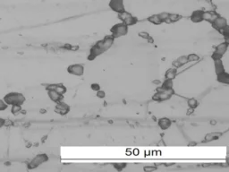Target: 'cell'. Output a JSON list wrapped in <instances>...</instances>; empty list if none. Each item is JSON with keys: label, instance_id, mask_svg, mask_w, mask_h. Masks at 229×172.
Wrapping results in <instances>:
<instances>
[{"label": "cell", "instance_id": "1", "mask_svg": "<svg viewBox=\"0 0 229 172\" xmlns=\"http://www.w3.org/2000/svg\"><path fill=\"white\" fill-rule=\"evenodd\" d=\"M114 41V38L112 35H106L102 40L98 41L91 48H90V53L88 55V60L92 61L94 60L99 55H102L108 49H110Z\"/></svg>", "mask_w": 229, "mask_h": 172}, {"label": "cell", "instance_id": "2", "mask_svg": "<svg viewBox=\"0 0 229 172\" xmlns=\"http://www.w3.org/2000/svg\"><path fill=\"white\" fill-rule=\"evenodd\" d=\"M3 99L6 101V103L8 106H12V105H23L26 100V98L21 92L13 91V92H9L6 95H5Z\"/></svg>", "mask_w": 229, "mask_h": 172}, {"label": "cell", "instance_id": "3", "mask_svg": "<svg viewBox=\"0 0 229 172\" xmlns=\"http://www.w3.org/2000/svg\"><path fill=\"white\" fill-rule=\"evenodd\" d=\"M110 33L113 38H119L121 36H124L128 33V26L123 23H119L113 25L110 29Z\"/></svg>", "mask_w": 229, "mask_h": 172}, {"label": "cell", "instance_id": "4", "mask_svg": "<svg viewBox=\"0 0 229 172\" xmlns=\"http://www.w3.org/2000/svg\"><path fill=\"white\" fill-rule=\"evenodd\" d=\"M157 92L152 96V99L154 101H165L171 98L174 95V90H160L157 88Z\"/></svg>", "mask_w": 229, "mask_h": 172}, {"label": "cell", "instance_id": "5", "mask_svg": "<svg viewBox=\"0 0 229 172\" xmlns=\"http://www.w3.org/2000/svg\"><path fill=\"white\" fill-rule=\"evenodd\" d=\"M49 161V156L45 153H41V154H38L36 155L32 160L28 163V169L29 170H34L36 168H38L40 165L42 163H45Z\"/></svg>", "mask_w": 229, "mask_h": 172}, {"label": "cell", "instance_id": "6", "mask_svg": "<svg viewBox=\"0 0 229 172\" xmlns=\"http://www.w3.org/2000/svg\"><path fill=\"white\" fill-rule=\"evenodd\" d=\"M118 19L121 20L124 24H126L127 26H132V25L136 24L138 23V19L135 16H133L132 14L126 12V11H123L122 13L118 14Z\"/></svg>", "mask_w": 229, "mask_h": 172}, {"label": "cell", "instance_id": "7", "mask_svg": "<svg viewBox=\"0 0 229 172\" xmlns=\"http://www.w3.org/2000/svg\"><path fill=\"white\" fill-rule=\"evenodd\" d=\"M228 42L226 41V42H223V43H220L218 46L216 47L215 49V51L211 56V58L213 60H216V59H221L222 57L225 55V53L227 52V50L228 49Z\"/></svg>", "mask_w": 229, "mask_h": 172}, {"label": "cell", "instance_id": "8", "mask_svg": "<svg viewBox=\"0 0 229 172\" xmlns=\"http://www.w3.org/2000/svg\"><path fill=\"white\" fill-rule=\"evenodd\" d=\"M108 7L112 11H114L117 14H120L123 11H125L123 0H110L108 3Z\"/></svg>", "mask_w": 229, "mask_h": 172}, {"label": "cell", "instance_id": "9", "mask_svg": "<svg viewBox=\"0 0 229 172\" xmlns=\"http://www.w3.org/2000/svg\"><path fill=\"white\" fill-rule=\"evenodd\" d=\"M67 72L69 74L75 76H82L84 74V66L81 64H74L70 65L67 67Z\"/></svg>", "mask_w": 229, "mask_h": 172}, {"label": "cell", "instance_id": "10", "mask_svg": "<svg viewBox=\"0 0 229 172\" xmlns=\"http://www.w3.org/2000/svg\"><path fill=\"white\" fill-rule=\"evenodd\" d=\"M211 25L214 29H216L217 31H219L221 29H224L225 27L227 26V21L226 18L220 16V15H218L211 23Z\"/></svg>", "mask_w": 229, "mask_h": 172}, {"label": "cell", "instance_id": "11", "mask_svg": "<svg viewBox=\"0 0 229 172\" xmlns=\"http://www.w3.org/2000/svg\"><path fill=\"white\" fill-rule=\"evenodd\" d=\"M71 110V108L68 104H66L63 101L57 102V105L55 107V112L57 114L61 115V116H65V115L68 114Z\"/></svg>", "mask_w": 229, "mask_h": 172}, {"label": "cell", "instance_id": "12", "mask_svg": "<svg viewBox=\"0 0 229 172\" xmlns=\"http://www.w3.org/2000/svg\"><path fill=\"white\" fill-rule=\"evenodd\" d=\"M46 90H54L57 91L58 93H60V94L65 95L67 89H66V86L64 84H62V83H52V84H49L46 87Z\"/></svg>", "mask_w": 229, "mask_h": 172}, {"label": "cell", "instance_id": "13", "mask_svg": "<svg viewBox=\"0 0 229 172\" xmlns=\"http://www.w3.org/2000/svg\"><path fill=\"white\" fill-rule=\"evenodd\" d=\"M203 13L204 11L203 10H195L192 13L190 19L192 23L194 24H198V23H201L203 21Z\"/></svg>", "mask_w": 229, "mask_h": 172}, {"label": "cell", "instance_id": "14", "mask_svg": "<svg viewBox=\"0 0 229 172\" xmlns=\"http://www.w3.org/2000/svg\"><path fill=\"white\" fill-rule=\"evenodd\" d=\"M47 91H48V95H49V99H50L53 102L57 103V102L63 101L65 95L60 94V93H58L57 91H56V90H48Z\"/></svg>", "mask_w": 229, "mask_h": 172}, {"label": "cell", "instance_id": "15", "mask_svg": "<svg viewBox=\"0 0 229 172\" xmlns=\"http://www.w3.org/2000/svg\"><path fill=\"white\" fill-rule=\"evenodd\" d=\"M158 125L162 130H166L172 126V121L167 117H162V118L158 119Z\"/></svg>", "mask_w": 229, "mask_h": 172}, {"label": "cell", "instance_id": "16", "mask_svg": "<svg viewBox=\"0 0 229 172\" xmlns=\"http://www.w3.org/2000/svg\"><path fill=\"white\" fill-rule=\"evenodd\" d=\"M217 80H218V82H221V83L229 84V74L226 71L219 73V74H217Z\"/></svg>", "mask_w": 229, "mask_h": 172}, {"label": "cell", "instance_id": "17", "mask_svg": "<svg viewBox=\"0 0 229 172\" xmlns=\"http://www.w3.org/2000/svg\"><path fill=\"white\" fill-rule=\"evenodd\" d=\"M219 15L218 14H217L216 12L214 11H209V12H204L203 13V21H207V22H210V24L214 21V19L216 17Z\"/></svg>", "mask_w": 229, "mask_h": 172}, {"label": "cell", "instance_id": "18", "mask_svg": "<svg viewBox=\"0 0 229 172\" xmlns=\"http://www.w3.org/2000/svg\"><path fill=\"white\" fill-rule=\"evenodd\" d=\"M186 63H188V59H187V56H182V57H178L176 60L173 61V65L175 67H181L184 65H185Z\"/></svg>", "mask_w": 229, "mask_h": 172}, {"label": "cell", "instance_id": "19", "mask_svg": "<svg viewBox=\"0 0 229 172\" xmlns=\"http://www.w3.org/2000/svg\"><path fill=\"white\" fill-rule=\"evenodd\" d=\"M221 135H222L221 133H210V134H208V135H205V138L202 141V143L211 142V141H214V140L218 139Z\"/></svg>", "mask_w": 229, "mask_h": 172}, {"label": "cell", "instance_id": "20", "mask_svg": "<svg viewBox=\"0 0 229 172\" xmlns=\"http://www.w3.org/2000/svg\"><path fill=\"white\" fill-rule=\"evenodd\" d=\"M214 65H215V71H216V74H219V73H222L225 70V67H224V65H223V62L221 59H216L214 60Z\"/></svg>", "mask_w": 229, "mask_h": 172}, {"label": "cell", "instance_id": "21", "mask_svg": "<svg viewBox=\"0 0 229 172\" xmlns=\"http://www.w3.org/2000/svg\"><path fill=\"white\" fill-rule=\"evenodd\" d=\"M177 74V70L176 68H169L166 70V72L165 73V78L166 79H170V80H174Z\"/></svg>", "mask_w": 229, "mask_h": 172}, {"label": "cell", "instance_id": "22", "mask_svg": "<svg viewBox=\"0 0 229 172\" xmlns=\"http://www.w3.org/2000/svg\"><path fill=\"white\" fill-rule=\"evenodd\" d=\"M182 18H183V16H182L181 15H178V14H169L166 23V24L175 23V22H178V21L181 20Z\"/></svg>", "mask_w": 229, "mask_h": 172}, {"label": "cell", "instance_id": "23", "mask_svg": "<svg viewBox=\"0 0 229 172\" xmlns=\"http://www.w3.org/2000/svg\"><path fill=\"white\" fill-rule=\"evenodd\" d=\"M158 89H160V90H170V89H173V80L166 79L165 82L161 84V86H159Z\"/></svg>", "mask_w": 229, "mask_h": 172}, {"label": "cell", "instance_id": "24", "mask_svg": "<svg viewBox=\"0 0 229 172\" xmlns=\"http://www.w3.org/2000/svg\"><path fill=\"white\" fill-rule=\"evenodd\" d=\"M147 20L149 22V23H151V24H153L155 25H159L162 24L161 20H160L159 17H158V15H153L149 17Z\"/></svg>", "mask_w": 229, "mask_h": 172}, {"label": "cell", "instance_id": "25", "mask_svg": "<svg viewBox=\"0 0 229 172\" xmlns=\"http://www.w3.org/2000/svg\"><path fill=\"white\" fill-rule=\"evenodd\" d=\"M187 104H188V106L191 108L194 109V108H196L197 107L199 106V101L195 98H191L187 100Z\"/></svg>", "mask_w": 229, "mask_h": 172}, {"label": "cell", "instance_id": "26", "mask_svg": "<svg viewBox=\"0 0 229 172\" xmlns=\"http://www.w3.org/2000/svg\"><path fill=\"white\" fill-rule=\"evenodd\" d=\"M138 35H139L140 38H142V39H145V40H147L149 42H151V43H153V40H152L151 36L149 35V33H146V32H140V33H138Z\"/></svg>", "mask_w": 229, "mask_h": 172}, {"label": "cell", "instance_id": "27", "mask_svg": "<svg viewBox=\"0 0 229 172\" xmlns=\"http://www.w3.org/2000/svg\"><path fill=\"white\" fill-rule=\"evenodd\" d=\"M22 111V105H12L11 112L13 115H17Z\"/></svg>", "mask_w": 229, "mask_h": 172}, {"label": "cell", "instance_id": "28", "mask_svg": "<svg viewBox=\"0 0 229 172\" xmlns=\"http://www.w3.org/2000/svg\"><path fill=\"white\" fill-rule=\"evenodd\" d=\"M113 166L116 170L120 171L126 167V163H114L113 164Z\"/></svg>", "mask_w": 229, "mask_h": 172}, {"label": "cell", "instance_id": "29", "mask_svg": "<svg viewBox=\"0 0 229 172\" xmlns=\"http://www.w3.org/2000/svg\"><path fill=\"white\" fill-rule=\"evenodd\" d=\"M199 56L196 54H190L187 56V59H188V62H192V61H197L199 60Z\"/></svg>", "mask_w": 229, "mask_h": 172}, {"label": "cell", "instance_id": "30", "mask_svg": "<svg viewBox=\"0 0 229 172\" xmlns=\"http://www.w3.org/2000/svg\"><path fill=\"white\" fill-rule=\"evenodd\" d=\"M8 108V105L6 103V101L3 99H0V111H4Z\"/></svg>", "mask_w": 229, "mask_h": 172}, {"label": "cell", "instance_id": "31", "mask_svg": "<svg viewBox=\"0 0 229 172\" xmlns=\"http://www.w3.org/2000/svg\"><path fill=\"white\" fill-rule=\"evenodd\" d=\"M105 96H106V93H105V91L104 90H98L97 91V97L99 99H103L105 98Z\"/></svg>", "mask_w": 229, "mask_h": 172}, {"label": "cell", "instance_id": "32", "mask_svg": "<svg viewBox=\"0 0 229 172\" xmlns=\"http://www.w3.org/2000/svg\"><path fill=\"white\" fill-rule=\"evenodd\" d=\"M90 88H91V90H95V91H98V90H100V85H99L98 83H92V84L90 85Z\"/></svg>", "mask_w": 229, "mask_h": 172}, {"label": "cell", "instance_id": "33", "mask_svg": "<svg viewBox=\"0 0 229 172\" xmlns=\"http://www.w3.org/2000/svg\"><path fill=\"white\" fill-rule=\"evenodd\" d=\"M144 171L146 172H149V171H154L157 170V167H151V166H146V167H144Z\"/></svg>", "mask_w": 229, "mask_h": 172}, {"label": "cell", "instance_id": "34", "mask_svg": "<svg viewBox=\"0 0 229 172\" xmlns=\"http://www.w3.org/2000/svg\"><path fill=\"white\" fill-rule=\"evenodd\" d=\"M5 122H6V119L0 117V128H2L3 126H5Z\"/></svg>", "mask_w": 229, "mask_h": 172}, {"label": "cell", "instance_id": "35", "mask_svg": "<svg viewBox=\"0 0 229 172\" xmlns=\"http://www.w3.org/2000/svg\"><path fill=\"white\" fill-rule=\"evenodd\" d=\"M211 122H212V123H211V124H212V125H214V124L216 125V121H211Z\"/></svg>", "mask_w": 229, "mask_h": 172}]
</instances>
